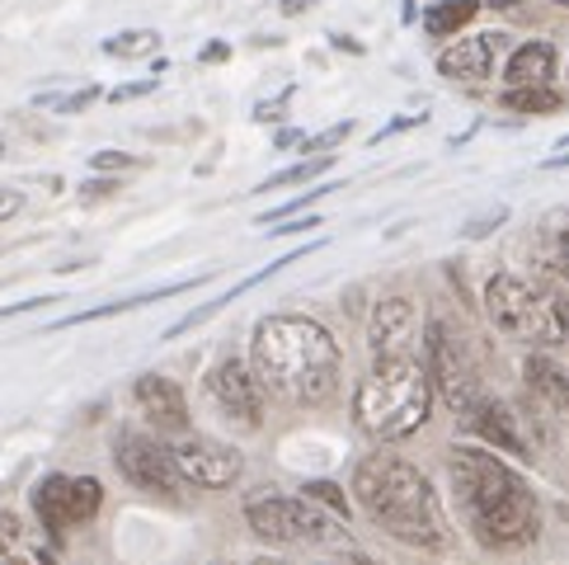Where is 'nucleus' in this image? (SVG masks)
Wrapping results in <instances>:
<instances>
[{
	"instance_id": "39448f33",
	"label": "nucleus",
	"mask_w": 569,
	"mask_h": 565,
	"mask_svg": "<svg viewBox=\"0 0 569 565\" xmlns=\"http://www.w3.org/2000/svg\"><path fill=\"white\" fill-rule=\"evenodd\" d=\"M485 311H490L495 330H503L508 339H522V345H532V349L560 345L565 339L560 301L527 278H513V274L490 278V288H485Z\"/></svg>"
},
{
	"instance_id": "6ab92c4d",
	"label": "nucleus",
	"mask_w": 569,
	"mask_h": 565,
	"mask_svg": "<svg viewBox=\"0 0 569 565\" xmlns=\"http://www.w3.org/2000/svg\"><path fill=\"white\" fill-rule=\"evenodd\" d=\"M503 109H513V113H551V109H560V95L551 86H508Z\"/></svg>"
},
{
	"instance_id": "aec40b11",
	"label": "nucleus",
	"mask_w": 569,
	"mask_h": 565,
	"mask_svg": "<svg viewBox=\"0 0 569 565\" xmlns=\"http://www.w3.org/2000/svg\"><path fill=\"white\" fill-rule=\"evenodd\" d=\"M156 48H160V38L151 29H128V33L104 38V52L109 57H151Z\"/></svg>"
},
{
	"instance_id": "ddd939ff",
	"label": "nucleus",
	"mask_w": 569,
	"mask_h": 565,
	"mask_svg": "<svg viewBox=\"0 0 569 565\" xmlns=\"http://www.w3.org/2000/svg\"><path fill=\"white\" fill-rule=\"evenodd\" d=\"M461 419L471 424L476 434H485V438H490L495 448H503V453H518V457H532V443L522 438V429H518V415L508 410L503 400H485V396H480L476 406L466 410Z\"/></svg>"
},
{
	"instance_id": "1a4fd4ad",
	"label": "nucleus",
	"mask_w": 569,
	"mask_h": 565,
	"mask_svg": "<svg viewBox=\"0 0 569 565\" xmlns=\"http://www.w3.org/2000/svg\"><path fill=\"white\" fill-rule=\"evenodd\" d=\"M113 462L137 490L179 495V486H184V472H179V462H174V448H166V443H156L147 434H123L118 438Z\"/></svg>"
},
{
	"instance_id": "7c9ffc66",
	"label": "nucleus",
	"mask_w": 569,
	"mask_h": 565,
	"mask_svg": "<svg viewBox=\"0 0 569 565\" xmlns=\"http://www.w3.org/2000/svg\"><path fill=\"white\" fill-rule=\"evenodd\" d=\"M288 10L297 14V10H307V0H288Z\"/></svg>"
},
{
	"instance_id": "9d476101",
	"label": "nucleus",
	"mask_w": 569,
	"mask_h": 565,
	"mask_svg": "<svg viewBox=\"0 0 569 565\" xmlns=\"http://www.w3.org/2000/svg\"><path fill=\"white\" fill-rule=\"evenodd\" d=\"M208 391H212V400L231 419H246L250 429H259V424H263V381L240 358H221L217 363L212 377H208Z\"/></svg>"
},
{
	"instance_id": "9b49d317",
	"label": "nucleus",
	"mask_w": 569,
	"mask_h": 565,
	"mask_svg": "<svg viewBox=\"0 0 569 565\" xmlns=\"http://www.w3.org/2000/svg\"><path fill=\"white\" fill-rule=\"evenodd\" d=\"M174 462H179V472H184V480H193L202 490H227L240 476V453L227 448V443H212V438L174 443Z\"/></svg>"
},
{
	"instance_id": "393cba45",
	"label": "nucleus",
	"mask_w": 569,
	"mask_h": 565,
	"mask_svg": "<svg viewBox=\"0 0 569 565\" xmlns=\"http://www.w3.org/2000/svg\"><path fill=\"white\" fill-rule=\"evenodd\" d=\"M19 212H24V194H19V189H0V221H10Z\"/></svg>"
},
{
	"instance_id": "2eb2a0df",
	"label": "nucleus",
	"mask_w": 569,
	"mask_h": 565,
	"mask_svg": "<svg viewBox=\"0 0 569 565\" xmlns=\"http://www.w3.org/2000/svg\"><path fill=\"white\" fill-rule=\"evenodd\" d=\"M490 62H495V43H490V33L485 38H457V43H447L438 52V71L447 80H485L490 76Z\"/></svg>"
},
{
	"instance_id": "c85d7f7f",
	"label": "nucleus",
	"mask_w": 569,
	"mask_h": 565,
	"mask_svg": "<svg viewBox=\"0 0 569 565\" xmlns=\"http://www.w3.org/2000/svg\"><path fill=\"white\" fill-rule=\"evenodd\" d=\"M560 326H565V339H569V297H560Z\"/></svg>"
},
{
	"instance_id": "f257e3e1",
	"label": "nucleus",
	"mask_w": 569,
	"mask_h": 565,
	"mask_svg": "<svg viewBox=\"0 0 569 565\" xmlns=\"http://www.w3.org/2000/svg\"><path fill=\"white\" fill-rule=\"evenodd\" d=\"M447 472H452V486L466 504V514H471V533L490 552H513L537 542L541 533L537 495L527 490V480L513 467H503L495 453L457 448Z\"/></svg>"
},
{
	"instance_id": "6e6552de",
	"label": "nucleus",
	"mask_w": 569,
	"mask_h": 565,
	"mask_svg": "<svg viewBox=\"0 0 569 565\" xmlns=\"http://www.w3.org/2000/svg\"><path fill=\"white\" fill-rule=\"evenodd\" d=\"M99 504H104V486H99L94 476L52 472V476L38 480V490H33V514L43 518L48 533H67V528L90 523L99 514Z\"/></svg>"
},
{
	"instance_id": "c756f323",
	"label": "nucleus",
	"mask_w": 569,
	"mask_h": 565,
	"mask_svg": "<svg viewBox=\"0 0 569 565\" xmlns=\"http://www.w3.org/2000/svg\"><path fill=\"white\" fill-rule=\"evenodd\" d=\"M560 250H565V265H569V227H565V236H560Z\"/></svg>"
},
{
	"instance_id": "b1692460",
	"label": "nucleus",
	"mask_w": 569,
	"mask_h": 565,
	"mask_svg": "<svg viewBox=\"0 0 569 565\" xmlns=\"http://www.w3.org/2000/svg\"><path fill=\"white\" fill-rule=\"evenodd\" d=\"M301 490H307L311 499H320V504H330L335 514L349 509V504H343V495H339V486H330V480H311V486H301Z\"/></svg>"
},
{
	"instance_id": "5701e85b",
	"label": "nucleus",
	"mask_w": 569,
	"mask_h": 565,
	"mask_svg": "<svg viewBox=\"0 0 569 565\" xmlns=\"http://www.w3.org/2000/svg\"><path fill=\"white\" fill-rule=\"evenodd\" d=\"M19 537H24V528H19L14 514H0V561H10L19 552Z\"/></svg>"
},
{
	"instance_id": "20e7f679",
	"label": "nucleus",
	"mask_w": 569,
	"mask_h": 565,
	"mask_svg": "<svg viewBox=\"0 0 569 565\" xmlns=\"http://www.w3.org/2000/svg\"><path fill=\"white\" fill-rule=\"evenodd\" d=\"M433 406V377L419 358L396 354L377 358V368L358 381L353 391V419L362 434H372L377 443H396L423 429Z\"/></svg>"
},
{
	"instance_id": "bb28decb",
	"label": "nucleus",
	"mask_w": 569,
	"mask_h": 565,
	"mask_svg": "<svg viewBox=\"0 0 569 565\" xmlns=\"http://www.w3.org/2000/svg\"><path fill=\"white\" fill-rule=\"evenodd\" d=\"M343 137H349V123H339V128H330V132H320L316 141H307V147H311V151H325V147H335V141H343Z\"/></svg>"
},
{
	"instance_id": "f03ea898",
	"label": "nucleus",
	"mask_w": 569,
	"mask_h": 565,
	"mask_svg": "<svg viewBox=\"0 0 569 565\" xmlns=\"http://www.w3.org/2000/svg\"><path fill=\"white\" fill-rule=\"evenodd\" d=\"M254 373L269 391L320 406L339 387V345L307 316H263L250 339Z\"/></svg>"
},
{
	"instance_id": "412c9836",
	"label": "nucleus",
	"mask_w": 569,
	"mask_h": 565,
	"mask_svg": "<svg viewBox=\"0 0 569 565\" xmlns=\"http://www.w3.org/2000/svg\"><path fill=\"white\" fill-rule=\"evenodd\" d=\"M330 166H335V156H316V160H301V166L282 170V175H273V179H263L259 189H282V185H301V179H316V175H325Z\"/></svg>"
},
{
	"instance_id": "cd10ccee",
	"label": "nucleus",
	"mask_w": 569,
	"mask_h": 565,
	"mask_svg": "<svg viewBox=\"0 0 569 565\" xmlns=\"http://www.w3.org/2000/svg\"><path fill=\"white\" fill-rule=\"evenodd\" d=\"M151 90V80H141V86H118L109 99H137V95H147Z\"/></svg>"
},
{
	"instance_id": "473e14b6",
	"label": "nucleus",
	"mask_w": 569,
	"mask_h": 565,
	"mask_svg": "<svg viewBox=\"0 0 569 565\" xmlns=\"http://www.w3.org/2000/svg\"><path fill=\"white\" fill-rule=\"evenodd\" d=\"M565 6H569V0H565Z\"/></svg>"
},
{
	"instance_id": "0eeeda50",
	"label": "nucleus",
	"mask_w": 569,
	"mask_h": 565,
	"mask_svg": "<svg viewBox=\"0 0 569 565\" xmlns=\"http://www.w3.org/2000/svg\"><path fill=\"white\" fill-rule=\"evenodd\" d=\"M429 377L438 396L452 406L457 415H466L480 400V368H476V354L466 349V339L447 326V320H433L429 326Z\"/></svg>"
},
{
	"instance_id": "a878e982",
	"label": "nucleus",
	"mask_w": 569,
	"mask_h": 565,
	"mask_svg": "<svg viewBox=\"0 0 569 565\" xmlns=\"http://www.w3.org/2000/svg\"><path fill=\"white\" fill-rule=\"evenodd\" d=\"M94 170H128L132 166V156H118V151H99L94 160H90Z\"/></svg>"
},
{
	"instance_id": "423d86ee",
	"label": "nucleus",
	"mask_w": 569,
	"mask_h": 565,
	"mask_svg": "<svg viewBox=\"0 0 569 565\" xmlns=\"http://www.w3.org/2000/svg\"><path fill=\"white\" fill-rule=\"evenodd\" d=\"M246 518L254 537L292 547V542H330L335 537V518L320 509V499L311 495H278V490H259L246 499Z\"/></svg>"
},
{
	"instance_id": "4468645a",
	"label": "nucleus",
	"mask_w": 569,
	"mask_h": 565,
	"mask_svg": "<svg viewBox=\"0 0 569 565\" xmlns=\"http://www.w3.org/2000/svg\"><path fill=\"white\" fill-rule=\"evenodd\" d=\"M410 330H415V301L410 297H381L372 311V349L377 358L410 354Z\"/></svg>"
},
{
	"instance_id": "4be33fe9",
	"label": "nucleus",
	"mask_w": 569,
	"mask_h": 565,
	"mask_svg": "<svg viewBox=\"0 0 569 565\" xmlns=\"http://www.w3.org/2000/svg\"><path fill=\"white\" fill-rule=\"evenodd\" d=\"M94 99H99V90L90 86V90H76V95H43L38 105H52L57 113H76V109H90Z\"/></svg>"
},
{
	"instance_id": "a211bd4d",
	"label": "nucleus",
	"mask_w": 569,
	"mask_h": 565,
	"mask_svg": "<svg viewBox=\"0 0 569 565\" xmlns=\"http://www.w3.org/2000/svg\"><path fill=\"white\" fill-rule=\"evenodd\" d=\"M476 10H480L476 0H442V6H433L429 14H423V29H429L433 38H452L457 29L471 24Z\"/></svg>"
},
{
	"instance_id": "7ed1b4c3",
	"label": "nucleus",
	"mask_w": 569,
	"mask_h": 565,
	"mask_svg": "<svg viewBox=\"0 0 569 565\" xmlns=\"http://www.w3.org/2000/svg\"><path fill=\"white\" fill-rule=\"evenodd\" d=\"M353 495L362 509L372 514L381 533H391L423 552H433L447 542V518H442V504L429 486V476L410 467L405 457L372 453L353 476Z\"/></svg>"
},
{
	"instance_id": "f8f14e48",
	"label": "nucleus",
	"mask_w": 569,
	"mask_h": 565,
	"mask_svg": "<svg viewBox=\"0 0 569 565\" xmlns=\"http://www.w3.org/2000/svg\"><path fill=\"white\" fill-rule=\"evenodd\" d=\"M132 396H137V406H141V415H147L156 429H184L189 424V406H184V391L174 387L170 377H160V373H141L137 377V387H132Z\"/></svg>"
},
{
	"instance_id": "dca6fc26",
	"label": "nucleus",
	"mask_w": 569,
	"mask_h": 565,
	"mask_svg": "<svg viewBox=\"0 0 569 565\" xmlns=\"http://www.w3.org/2000/svg\"><path fill=\"white\" fill-rule=\"evenodd\" d=\"M522 373H527V387L541 396V406H551L556 415H569V368H560V363L546 354H532Z\"/></svg>"
},
{
	"instance_id": "f3484780",
	"label": "nucleus",
	"mask_w": 569,
	"mask_h": 565,
	"mask_svg": "<svg viewBox=\"0 0 569 565\" xmlns=\"http://www.w3.org/2000/svg\"><path fill=\"white\" fill-rule=\"evenodd\" d=\"M556 76V48L551 43H522L503 67L508 86H551Z\"/></svg>"
},
{
	"instance_id": "2f4dec72",
	"label": "nucleus",
	"mask_w": 569,
	"mask_h": 565,
	"mask_svg": "<svg viewBox=\"0 0 569 565\" xmlns=\"http://www.w3.org/2000/svg\"><path fill=\"white\" fill-rule=\"evenodd\" d=\"M0 156H6V137H0Z\"/></svg>"
}]
</instances>
